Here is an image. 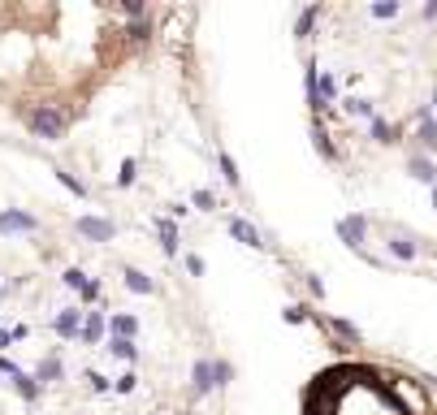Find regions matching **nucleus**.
<instances>
[{
    "instance_id": "nucleus-1",
    "label": "nucleus",
    "mask_w": 437,
    "mask_h": 415,
    "mask_svg": "<svg viewBox=\"0 0 437 415\" xmlns=\"http://www.w3.org/2000/svg\"><path fill=\"white\" fill-rule=\"evenodd\" d=\"M321 325H325L329 333H338V337H342V342H347V346H355V342H359V329H355V325H347V320H333V316H321Z\"/></svg>"
},
{
    "instance_id": "nucleus-2",
    "label": "nucleus",
    "mask_w": 437,
    "mask_h": 415,
    "mask_svg": "<svg viewBox=\"0 0 437 415\" xmlns=\"http://www.w3.org/2000/svg\"><path fill=\"white\" fill-rule=\"evenodd\" d=\"M229 233H234L238 243H247V247H264V243H260V233H255V225H247V221H238V217L229 221Z\"/></svg>"
},
{
    "instance_id": "nucleus-3",
    "label": "nucleus",
    "mask_w": 437,
    "mask_h": 415,
    "mask_svg": "<svg viewBox=\"0 0 437 415\" xmlns=\"http://www.w3.org/2000/svg\"><path fill=\"white\" fill-rule=\"evenodd\" d=\"M359 233H364V217H351V221H342V238L355 247L359 243Z\"/></svg>"
},
{
    "instance_id": "nucleus-4",
    "label": "nucleus",
    "mask_w": 437,
    "mask_h": 415,
    "mask_svg": "<svg viewBox=\"0 0 437 415\" xmlns=\"http://www.w3.org/2000/svg\"><path fill=\"white\" fill-rule=\"evenodd\" d=\"M156 229H161V238H165V251H177V225L173 221H156Z\"/></svg>"
},
{
    "instance_id": "nucleus-5",
    "label": "nucleus",
    "mask_w": 437,
    "mask_h": 415,
    "mask_svg": "<svg viewBox=\"0 0 437 415\" xmlns=\"http://www.w3.org/2000/svg\"><path fill=\"white\" fill-rule=\"evenodd\" d=\"M79 229L91 233V238H109V233H113V225H105V221H79Z\"/></svg>"
},
{
    "instance_id": "nucleus-6",
    "label": "nucleus",
    "mask_w": 437,
    "mask_h": 415,
    "mask_svg": "<svg viewBox=\"0 0 437 415\" xmlns=\"http://www.w3.org/2000/svg\"><path fill=\"white\" fill-rule=\"evenodd\" d=\"M126 285H130V290H139V294H147V290H152V281H147L143 273H135V268L126 273Z\"/></svg>"
},
{
    "instance_id": "nucleus-7",
    "label": "nucleus",
    "mask_w": 437,
    "mask_h": 415,
    "mask_svg": "<svg viewBox=\"0 0 437 415\" xmlns=\"http://www.w3.org/2000/svg\"><path fill=\"white\" fill-rule=\"evenodd\" d=\"M135 329H139V325H135L130 316H113V333H117V337H130Z\"/></svg>"
},
{
    "instance_id": "nucleus-8",
    "label": "nucleus",
    "mask_w": 437,
    "mask_h": 415,
    "mask_svg": "<svg viewBox=\"0 0 437 415\" xmlns=\"http://www.w3.org/2000/svg\"><path fill=\"white\" fill-rule=\"evenodd\" d=\"M113 355H121V359H135V342H130V337H113Z\"/></svg>"
},
{
    "instance_id": "nucleus-9",
    "label": "nucleus",
    "mask_w": 437,
    "mask_h": 415,
    "mask_svg": "<svg viewBox=\"0 0 437 415\" xmlns=\"http://www.w3.org/2000/svg\"><path fill=\"white\" fill-rule=\"evenodd\" d=\"M411 173H416V177H420V182H433V177H437V173H433V165H429V161H411Z\"/></svg>"
},
{
    "instance_id": "nucleus-10",
    "label": "nucleus",
    "mask_w": 437,
    "mask_h": 415,
    "mask_svg": "<svg viewBox=\"0 0 437 415\" xmlns=\"http://www.w3.org/2000/svg\"><path fill=\"white\" fill-rule=\"evenodd\" d=\"M316 91H321L325 100H333V95H338V87H333V78H329V74H321V83H316Z\"/></svg>"
},
{
    "instance_id": "nucleus-11",
    "label": "nucleus",
    "mask_w": 437,
    "mask_h": 415,
    "mask_svg": "<svg viewBox=\"0 0 437 415\" xmlns=\"http://www.w3.org/2000/svg\"><path fill=\"white\" fill-rule=\"evenodd\" d=\"M221 169H225V182H234V186H238V169H234V161H229L225 151H221Z\"/></svg>"
},
{
    "instance_id": "nucleus-12",
    "label": "nucleus",
    "mask_w": 437,
    "mask_h": 415,
    "mask_svg": "<svg viewBox=\"0 0 437 415\" xmlns=\"http://www.w3.org/2000/svg\"><path fill=\"white\" fill-rule=\"evenodd\" d=\"M390 251H394V255H403V259H411V255H416V247H411V243H403V238H394V243H390Z\"/></svg>"
},
{
    "instance_id": "nucleus-13",
    "label": "nucleus",
    "mask_w": 437,
    "mask_h": 415,
    "mask_svg": "<svg viewBox=\"0 0 437 415\" xmlns=\"http://www.w3.org/2000/svg\"><path fill=\"white\" fill-rule=\"evenodd\" d=\"M420 139H424V143H429V147H433V143H437V125H433V117H429V121H424V125H420Z\"/></svg>"
},
{
    "instance_id": "nucleus-14",
    "label": "nucleus",
    "mask_w": 437,
    "mask_h": 415,
    "mask_svg": "<svg viewBox=\"0 0 437 415\" xmlns=\"http://www.w3.org/2000/svg\"><path fill=\"white\" fill-rule=\"evenodd\" d=\"M130 182H135V161H126L121 165V186H130Z\"/></svg>"
},
{
    "instance_id": "nucleus-15",
    "label": "nucleus",
    "mask_w": 437,
    "mask_h": 415,
    "mask_svg": "<svg viewBox=\"0 0 437 415\" xmlns=\"http://www.w3.org/2000/svg\"><path fill=\"white\" fill-rule=\"evenodd\" d=\"M372 13H377V18H394V13H398V5H377Z\"/></svg>"
},
{
    "instance_id": "nucleus-16",
    "label": "nucleus",
    "mask_w": 437,
    "mask_h": 415,
    "mask_svg": "<svg viewBox=\"0 0 437 415\" xmlns=\"http://www.w3.org/2000/svg\"><path fill=\"white\" fill-rule=\"evenodd\" d=\"M74 325H79V320H74V311H65V316H61V333H74Z\"/></svg>"
},
{
    "instance_id": "nucleus-17",
    "label": "nucleus",
    "mask_w": 437,
    "mask_h": 415,
    "mask_svg": "<svg viewBox=\"0 0 437 415\" xmlns=\"http://www.w3.org/2000/svg\"><path fill=\"white\" fill-rule=\"evenodd\" d=\"M433 203H437V186H433Z\"/></svg>"
}]
</instances>
